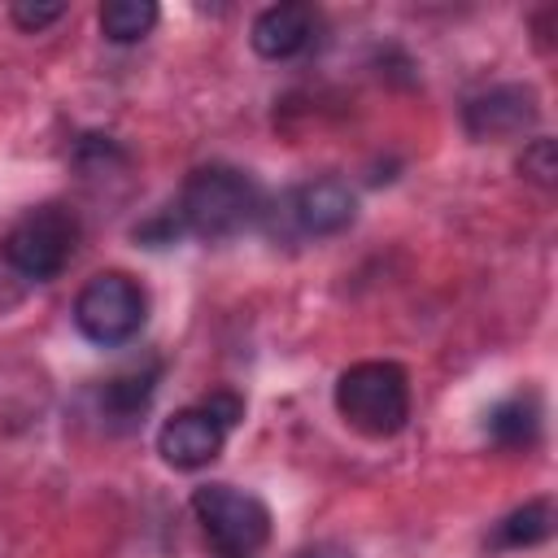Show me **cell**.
<instances>
[{
	"label": "cell",
	"instance_id": "6da1fadb",
	"mask_svg": "<svg viewBox=\"0 0 558 558\" xmlns=\"http://www.w3.org/2000/svg\"><path fill=\"white\" fill-rule=\"evenodd\" d=\"M174 214L201 240H231L262 218V187L235 166H201L187 174Z\"/></svg>",
	"mask_w": 558,
	"mask_h": 558
},
{
	"label": "cell",
	"instance_id": "7c38bea8",
	"mask_svg": "<svg viewBox=\"0 0 558 558\" xmlns=\"http://www.w3.org/2000/svg\"><path fill=\"white\" fill-rule=\"evenodd\" d=\"M554 536V501L549 497H532L523 506H514L497 527H493V549H532L545 545Z\"/></svg>",
	"mask_w": 558,
	"mask_h": 558
},
{
	"label": "cell",
	"instance_id": "4fadbf2b",
	"mask_svg": "<svg viewBox=\"0 0 558 558\" xmlns=\"http://www.w3.org/2000/svg\"><path fill=\"white\" fill-rule=\"evenodd\" d=\"M157 4L153 0H109L100 9V31L109 44H140L157 26Z\"/></svg>",
	"mask_w": 558,
	"mask_h": 558
},
{
	"label": "cell",
	"instance_id": "8fae6325",
	"mask_svg": "<svg viewBox=\"0 0 558 558\" xmlns=\"http://www.w3.org/2000/svg\"><path fill=\"white\" fill-rule=\"evenodd\" d=\"M488 440L497 449H532L541 440V397L536 392H510L488 410L484 423Z\"/></svg>",
	"mask_w": 558,
	"mask_h": 558
},
{
	"label": "cell",
	"instance_id": "3957f363",
	"mask_svg": "<svg viewBox=\"0 0 558 558\" xmlns=\"http://www.w3.org/2000/svg\"><path fill=\"white\" fill-rule=\"evenodd\" d=\"M192 514L214 558H262L270 545V506L235 484H201L192 493Z\"/></svg>",
	"mask_w": 558,
	"mask_h": 558
},
{
	"label": "cell",
	"instance_id": "9c48e42d",
	"mask_svg": "<svg viewBox=\"0 0 558 558\" xmlns=\"http://www.w3.org/2000/svg\"><path fill=\"white\" fill-rule=\"evenodd\" d=\"M314 31H318L314 4L283 0V4H270V9H262V13L253 17L248 44H253V52L266 57V61H288V57H296V52L310 48Z\"/></svg>",
	"mask_w": 558,
	"mask_h": 558
},
{
	"label": "cell",
	"instance_id": "e0dca14e",
	"mask_svg": "<svg viewBox=\"0 0 558 558\" xmlns=\"http://www.w3.org/2000/svg\"><path fill=\"white\" fill-rule=\"evenodd\" d=\"M296 558H353V554L340 549V545H314V549H305V554H296Z\"/></svg>",
	"mask_w": 558,
	"mask_h": 558
},
{
	"label": "cell",
	"instance_id": "30bf717a",
	"mask_svg": "<svg viewBox=\"0 0 558 558\" xmlns=\"http://www.w3.org/2000/svg\"><path fill=\"white\" fill-rule=\"evenodd\" d=\"M157 379H161V366L148 362V366H131L113 379L100 384V414L109 427H135L140 414L148 410L153 392H157Z\"/></svg>",
	"mask_w": 558,
	"mask_h": 558
},
{
	"label": "cell",
	"instance_id": "7a4b0ae2",
	"mask_svg": "<svg viewBox=\"0 0 558 558\" xmlns=\"http://www.w3.org/2000/svg\"><path fill=\"white\" fill-rule=\"evenodd\" d=\"M336 410L366 440L397 436L410 423V375H405V366L384 362V357L353 362L336 379Z\"/></svg>",
	"mask_w": 558,
	"mask_h": 558
},
{
	"label": "cell",
	"instance_id": "5bb4252c",
	"mask_svg": "<svg viewBox=\"0 0 558 558\" xmlns=\"http://www.w3.org/2000/svg\"><path fill=\"white\" fill-rule=\"evenodd\" d=\"M519 174L532 179L536 187H554L558 183V144L549 135H536L519 157Z\"/></svg>",
	"mask_w": 558,
	"mask_h": 558
},
{
	"label": "cell",
	"instance_id": "8992f818",
	"mask_svg": "<svg viewBox=\"0 0 558 558\" xmlns=\"http://www.w3.org/2000/svg\"><path fill=\"white\" fill-rule=\"evenodd\" d=\"M536 118H541V100L527 83H497L471 96L462 109V126L471 140H510V135L532 131Z\"/></svg>",
	"mask_w": 558,
	"mask_h": 558
},
{
	"label": "cell",
	"instance_id": "ba28073f",
	"mask_svg": "<svg viewBox=\"0 0 558 558\" xmlns=\"http://www.w3.org/2000/svg\"><path fill=\"white\" fill-rule=\"evenodd\" d=\"M357 214V201L349 192V183L340 179H310L288 196V218L301 235H340Z\"/></svg>",
	"mask_w": 558,
	"mask_h": 558
},
{
	"label": "cell",
	"instance_id": "5b68a950",
	"mask_svg": "<svg viewBox=\"0 0 558 558\" xmlns=\"http://www.w3.org/2000/svg\"><path fill=\"white\" fill-rule=\"evenodd\" d=\"M144 318H148V296L140 279H131L126 270H100L74 296V327L100 349H118L135 340Z\"/></svg>",
	"mask_w": 558,
	"mask_h": 558
},
{
	"label": "cell",
	"instance_id": "2e32d148",
	"mask_svg": "<svg viewBox=\"0 0 558 558\" xmlns=\"http://www.w3.org/2000/svg\"><path fill=\"white\" fill-rule=\"evenodd\" d=\"M201 405H205V410H209V414H214V418H218L227 432H231V427L244 418V401H240L231 388H218V392H209Z\"/></svg>",
	"mask_w": 558,
	"mask_h": 558
},
{
	"label": "cell",
	"instance_id": "9a60e30c",
	"mask_svg": "<svg viewBox=\"0 0 558 558\" xmlns=\"http://www.w3.org/2000/svg\"><path fill=\"white\" fill-rule=\"evenodd\" d=\"M61 13H65L61 4H13V9H9L13 26H17V31H26V35H35V31L52 26V22L61 17Z\"/></svg>",
	"mask_w": 558,
	"mask_h": 558
},
{
	"label": "cell",
	"instance_id": "52a82bcc",
	"mask_svg": "<svg viewBox=\"0 0 558 558\" xmlns=\"http://www.w3.org/2000/svg\"><path fill=\"white\" fill-rule=\"evenodd\" d=\"M222 445H227V427L205 405L174 410L161 423V432H157V453L174 471H201V466H209L222 453Z\"/></svg>",
	"mask_w": 558,
	"mask_h": 558
},
{
	"label": "cell",
	"instance_id": "277c9868",
	"mask_svg": "<svg viewBox=\"0 0 558 558\" xmlns=\"http://www.w3.org/2000/svg\"><path fill=\"white\" fill-rule=\"evenodd\" d=\"M74 244H78V218H74V209L48 201V205L26 209L9 227V235H4V262L22 279L48 283V279H57L70 266Z\"/></svg>",
	"mask_w": 558,
	"mask_h": 558
}]
</instances>
